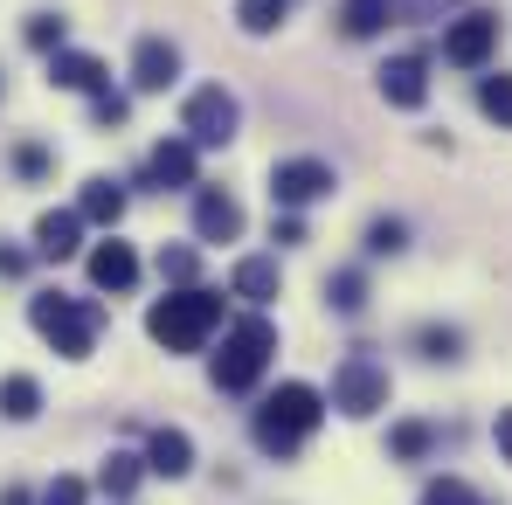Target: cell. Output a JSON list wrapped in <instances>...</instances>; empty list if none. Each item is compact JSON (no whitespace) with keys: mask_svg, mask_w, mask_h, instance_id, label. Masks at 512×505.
<instances>
[{"mask_svg":"<svg viewBox=\"0 0 512 505\" xmlns=\"http://www.w3.org/2000/svg\"><path fill=\"white\" fill-rule=\"evenodd\" d=\"M0 416H7V422H35V416H42V388H35V374H0Z\"/></svg>","mask_w":512,"mask_h":505,"instance_id":"cell-21","label":"cell"},{"mask_svg":"<svg viewBox=\"0 0 512 505\" xmlns=\"http://www.w3.org/2000/svg\"><path fill=\"white\" fill-rule=\"evenodd\" d=\"M90 284H97V291H132V284H139L132 243H97V250H90Z\"/></svg>","mask_w":512,"mask_h":505,"instance_id":"cell-15","label":"cell"},{"mask_svg":"<svg viewBox=\"0 0 512 505\" xmlns=\"http://www.w3.org/2000/svg\"><path fill=\"white\" fill-rule=\"evenodd\" d=\"M21 270H28V256H21V250H0V277H21Z\"/></svg>","mask_w":512,"mask_h":505,"instance_id":"cell-35","label":"cell"},{"mask_svg":"<svg viewBox=\"0 0 512 505\" xmlns=\"http://www.w3.org/2000/svg\"><path fill=\"white\" fill-rule=\"evenodd\" d=\"M326 298H333V312H360L367 305V277L360 270H333L326 277Z\"/></svg>","mask_w":512,"mask_h":505,"instance_id":"cell-24","label":"cell"},{"mask_svg":"<svg viewBox=\"0 0 512 505\" xmlns=\"http://www.w3.org/2000/svg\"><path fill=\"white\" fill-rule=\"evenodd\" d=\"M14 167L28 173V180H42V173H49V153H42V146H14Z\"/></svg>","mask_w":512,"mask_h":505,"instance_id":"cell-33","label":"cell"},{"mask_svg":"<svg viewBox=\"0 0 512 505\" xmlns=\"http://www.w3.org/2000/svg\"><path fill=\"white\" fill-rule=\"evenodd\" d=\"M215 326H222V298L201 291V284H180V291H167V298L146 312V333L160 339L167 353H201Z\"/></svg>","mask_w":512,"mask_h":505,"instance_id":"cell-1","label":"cell"},{"mask_svg":"<svg viewBox=\"0 0 512 505\" xmlns=\"http://www.w3.org/2000/svg\"><path fill=\"white\" fill-rule=\"evenodd\" d=\"M402 14V0H340V28L353 42H367V35H381L388 21Z\"/></svg>","mask_w":512,"mask_h":505,"instance_id":"cell-18","label":"cell"},{"mask_svg":"<svg viewBox=\"0 0 512 505\" xmlns=\"http://www.w3.org/2000/svg\"><path fill=\"white\" fill-rule=\"evenodd\" d=\"M49 84L56 90H90V97H97V90H111V70H104L97 56H84V49H56V56H49Z\"/></svg>","mask_w":512,"mask_h":505,"instance_id":"cell-14","label":"cell"},{"mask_svg":"<svg viewBox=\"0 0 512 505\" xmlns=\"http://www.w3.org/2000/svg\"><path fill=\"white\" fill-rule=\"evenodd\" d=\"M194 270H201V256L187 250V243H160V277H167V284H194Z\"/></svg>","mask_w":512,"mask_h":505,"instance_id":"cell-30","label":"cell"},{"mask_svg":"<svg viewBox=\"0 0 512 505\" xmlns=\"http://www.w3.org/2000/svg\"><path fill=\"white\" fill-rule=\"evenodd\" d=\"M77 250H84V215H77V208H49V215L35 222V256L70 263Z\"/></svg>","mask_w":512,"mask_h":505,"instance_id":"cell-11","label":"cell"},{"mask_svg":"<svg viewBox=\"0 0 512 505\" xmlns=\"http://www.w3.org/2000/svg\"><path fill=\"white\" fill-rule=\"evenodd\" d=\"M194 236H201V243H236V236H243V208H236V194L201 187V194H194Z\"/></svg>","mask_w":512,"mask_h":505,"instance_id":"cell-9","label":"cell"},{"mask_svg":"<svg viewBox=\"0 0 512 505\" xmlns=\"http://www.w3.org/2000/svg\"><path fill=\"white\" fill-rule=\"evenodd\" d=\"M333 409L353 416V422L388 409V367H381L374 353H346L340 367H333Z\"/></svg>","mask_w":512,"mask_h":505,"instance_id":"cell-5","label":"cell"},{"mask_svg":"<svg viewBox=\"0 0 512 505\" xmlns=\"http://www.w3.org/2000/svg\"><path fill=\"white\" fill-rule=\"evenodd\" d=\"M63 28H70V21L42 7V14H28V28H21V35H28V49H42V56H56V49H63Z\"/></svg>","mask_w":512,"mask_h":505,"instance_id":"cell-25","label":"cell"},{"mask_svg":"<svg viewBox=\"0 0 512 505\" xmlns=\"http://www.w3.org/2000/svg\"><path fill=\"white\" fill-rule=\"evenodd\" d=\"M90 118H97V125H125V118H132V104H125L118 90H97V97H90Z\"/></svg>","mask_w":512,"mask_h":505,"instance_id":"cell-32","label":"cell"},{"mask_svg":"<svg viewBox=\"0 0 512 505\" xmlns=\"http://www.w3.org/2000/svg\"><path fill=\"white\" fill-rule=\"evenodd\" d=\"M478 111L492 118V125H506L512 132V77L499 70V77H478Z\"/></svg>","mask_w":512,"mask_h":505,"instance_id":"cell-22","label":"cell"},{"mask_svg":"<svg viewBox=\"0 0 512 505\" xmlns=\"http://www.w3.org/2000/svg\"><path fill=\"white\" fill-rule=\"evenodd\" d=\"M416 346H423V360H457V353H464V333H457V326H423Z\"/></svg>","mask_w":512,"mask_h":505,"instance_id":"cell-28","label":"cell"},{"mask_svg":"<svg viewBox=\"0 0 512 505\" xmlns=\"http://www.w3.org/2000/svg\"><path fill=\"white\" fill-rule=\"evenodd\" d=\"M236 125H243V104H236L222 84H201L187 104H180V132H187L194 146H229Z\"/></svg>","mask_w":512,"mask_h":505,"instance_id":"cell-6","label":"cell"},{"mask_svg":"<svg viewBox=\"0 0 512 505\" xmlns=\"http://www.w3.org/2000/svg\"><path fill=\"white\" fill-rule=\"evenodd\" d=\"M429 443H436L429 422H395V429H388V450H395V457H429Z\"/></svg>","mask_w":512,"mask_h":505,"instance_id":"cell-27","label":"cell"},{"mask_svg":"<svg viewBox=\"0 0 512 505\" xmlns=\"http://www.w3.org/2000/svg\"><path fill=\"white\" fill-rule=\"evenodd\" d=\"M146 471H153L146 457H132V450H111V457H104V471H97V492H104V499H132Z\"/></svg>","mask_w":512,"mask_h":505,"instance_id":"cell-19","label":"cell"},{"mask_svg":"<svg viewBox=\"0 0 512 505\" xmlns=\"http://www.w3.org/2000/svg\"><path fill=\"white\" fill-rule=\"evenodd\" d=\"M284 7L291 0H236V21H243V35H270L284 21Z\"/></svg>","mask_w":512,"mask_h":505,"instance_id":"cell-23","label":"cell"},{"mask_svg":"<svg viewBox=\"0 0 512 505\" xmlns=\"http://www.w3.org/2000/svg\"><path fill=\"white\" fill-rule=\"evenodd\" d=\"M381 97H388L395 111H423V104H429L423 56H395V63H381Z\"/></svg>","mask_w":512,"mask_h":505,"instance_id":"cell-12","label":"cell"},{"mask_svg":"<svg viewBox=\"0 0 512 505\" xmlns=\"http://www.w3.org/2000/svg\"><path fill=\"white\" fill-rule=\"evenodd\" d=\"M77 215L84 222H97V229H118V215H125V187L118 180H84V194H77Z\"/></svg>","mask_w":512,"mask_h":505,"instance_id":"cell-17","label":"cell"},{"mask_svg":"<svg viewBox=\"0 0 512 505\" xmlns=\"http://www.w3.org/2000/svg\"><path fill=\"white\" fill-rule=\"evenodd\" d=\"M180 77V49H173L167 35H146L139 49H132V84L139 90H167Z\"/></svg>","mask_w":512,"mask_h":505,"instance_id":"cell-13","label":"cell"},{"mask_svg":"<svg viewBox=\"0 0 512 505\" xmlns=\"http://www.w3.org/2000/svg\"><path fill=\"white\" fill-rule=\"evenodd\" d=\"M492 436H499V457L512 464V409H499V429H492Z\"/></svg>","mask_w":512,"mask_h":505,"instance_id":"cell-34","label":"cell"},{"mask_svg":"<svg viewBox=\"0 0 512 505\" xmlns=\"http://www.w3.org/2000/svg\"><path fill=\"white\" fill-rule=\"evenodd\" d=\"M0 505H35V499H28V492H21V485H14V492H0Z\"/></svg>","mask_w":512,"mask_h":505,"instance_id":"cell-36","label":"cell"},{"mask_svg":"<svg viewBox=\"0 0 512 505\" xmlns=\"http://www.w3.org/2000/svg\"><path fill=\"white\" fill-rule=\"evenodd\" d=\"M270 353H277V326L270 319H236L229 333H222V353H215V388L222 395H250L256 381H263V367H270Z\"/></svg>","mask_w":512,"mask_h":505,"instance_id":"cell-4","label":"cell"},{"mask_svg":"<svg viewBox=\"0 0 512 505\" xmlns=\"http://www.w3.org/2000/svg\"><path fill=\"white\" fill-rule=\"evenodd\" d=\"M492 56H499V14H457V21L443 28V63L485 70Z\"/></svg>","mask_w":512,"mask_h":505,"instance_id":"cell-7","label":"cell"},{"mask_svg":"<svg viewBox=\"0 0 512 505\" xmlns=\"http://www.w3.org/2000/svg\"><path fill=\"white\" fill-rule=\"evenodd\" d=\"M319 422H326V395H319L312 381H284V388L263 395V409H256V443H263L270 457H291Z\"/></svg>","mask_w":512,"mask_h":505,"instance_id":"cell-2","label":"cell"},{"mask_svg":"<svg viewBox=\"0 0 512 505\" xmlns=\"http://www.w3.org/2000/svg\"><path fill=\"white\" fill-rule=\"evenodd\" d=\"M416 505H485V499H478V492H471L464 478H429Z\"/></svg>","mask_w":512,"mask_h":505,"instance_id":"cell-29","label":"cell"},{"mask_svg":"<svg viewBox=\"0 0 512 505\" xmlns=\"http://www.w3.org/2000/svg\"><path fill=\"white\" fill-rule=\"evenodd\" d=\"M340 180H333V167L326 160H277L270 167V201L277 208H312V201H326Z\"/></svg>","mask_w":512,"mask_h":505,"instance_id":"cell-8","label":"cell"},{"mask_svg":"<svg viewBox=\"0 0 512 505\" xmlns=\"http://www.w3.org/2000/svg\"><path fill=\"white\" fill-rule=\"evenodd\" d=\"M90 492H84V478H70V471H63V478H49V485H42V499L35 505H84Z\"/></svg>","mask_w":512,"mask_h":505,"instance_id":"cell-31","label":"cell"},{"mask_svg":"<svg viewBox=\"0 0 512 505\" xmlns=\"http://www.w3.org/2000/svg\"><path fill=\"white\" fill-rule=\"evenodd\" d=\"M194 173H201V146H194V139H160L153 160H146V180H153L160 194H167V187H201Z\"/></svg>","mask_w":512,"mask_h":505,"instance_id":"cell-10","label":"cell"},{"mask_svg":"<svg viewBox=\"0 0 512 505\" xmlns=\"http://www.w3.org/2000/svg\"><path fill=\"white\" fill-rule=\"evenodd\" d=\"M146 464H153L160 478H187V471H194V443H187V429H153V436H146Z\"/></svg>","mask_w":512,"mask_h":505,"instance_id":"cell-16","label":"cell"},{"mask_svg":"<svg viewBox=\"0 0 512 505\" xmlns=\"http://www.w3.org/2000/svg\"><path fill=\"white\" fill-rule=\"evenodd\" d=\"M229 284H236V298H250V305H270V298H277V256H243Z\"/></svg>","mask_w":512,"mask_h":505,"instance_id":"cell-20","label":"cell"},{"mask_svg":"<svg viewBox=\"0 0 512 505\" xmlns=\"http://www.w3.org/2000/svg\"><path fill=\"white\" fill-rule=\"evenodd\" d=\"M28 326L49 339L63 360H84L90 346H97V326H104V312L90 305V298H63V291H35L28 298Z\"/></svg>","mask_w":512,"mask_h":505,"instance_id":"cell-3","label":"cell"},{"mask_svg":"<svg viewBox=\"0 0 512 505\" xmlns=\"http://www.w3.org/2000/svg\"><path fill=\"white\" fill-rule=\"evenodd\" d=\"M402 250H409V229H402L395 215L367 222V256H402Z\"/></svg>","mask_w":512,"mask_h":505,"instance_id":"cell-26","label":"cell"}]
</instances>
